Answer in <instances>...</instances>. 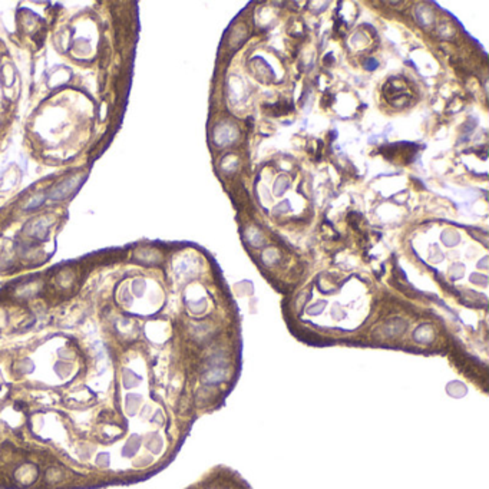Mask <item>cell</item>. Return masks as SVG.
I'll use <instances>...</instances> for the list:
<instances>
[{
    "label": "cell",
    "instance_id": "2",
    "mask_svg": "<svg viewBox=\"0 0 489 489\" xmlns=\"http://www.w3.org/2000/svg\"><path fill=\"white\" fill-rule=\"evenodd\" d=\"M76 184H78V179H68L66 182L60 184V185L54 190V192L51 195V197H52V198H63V197L68 195L69 191L72 190L73 187H76Z\"/></svg>",
    "mask_w": 489,
    "mask_h": 489
},
{
    "label": "cell",
    "instance_id": "1",
    "mask_svg": "<svg viewBox=\"0 0 489 489\" xmlns=\"http://www.w3.org/2000/svg\"><path fill=\"white\" fill-rule=\"evenodd\" d=\"M192 489H250V487L235 472L227 468H219L213 471Z\"/></svg>",
    "mask_w": 489,
    "mask_h": 489
}]
</instances>
